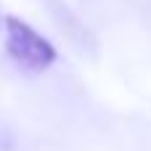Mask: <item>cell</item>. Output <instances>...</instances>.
Listing matches in <instances>:
<instances>
[{
  "instance_id": "cell-1",
  "label": "cell",
  "mask_w": 151,
  "mask_h": 151,
  "mask_svg": "<svg viewBox=\"0 0 151 151\" xmlns=\"http://www.w3.org/2000/svg\"><path fill=\"white\" fill-rule=\"evenodd\" d=\"M3 27H5V50L19 66L29 72H45L56 61V48L27 21L16 16H5Z\"/></svg>"
}]
</instances>
